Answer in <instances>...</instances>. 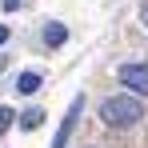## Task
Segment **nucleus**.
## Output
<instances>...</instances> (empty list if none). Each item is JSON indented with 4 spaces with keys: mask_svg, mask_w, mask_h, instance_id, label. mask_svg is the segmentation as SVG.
Returning <instances> with one entry per match:
<instances>
[{
    "mask_svg": "<svg viewBox=\"0 0 148 148\" xmlns=\"http://www.w3.org/2000/svg\"><path fill=\"white\" fill-rule=\"evenodd\" d=\"M100 120L108 124V128H132V124L144 120V100H140V96H128V92L108 96L104 104H100Z\"/></svg>",
    "mask_w": 148,
    "mask_h": 148,
    "instance_id": "f257e3e1",
    "label": "nucleus"
},
{
    "mask_svg": "<svg viewBox=\"0 0 148 148\" xmlns=\"http://www.w3.org/2000/svg\"><path fill=\"white\" fill-rule=\"evenodd\" d=\"M120 84L132 88V96H148V64H120Z\"/></svg>",
    "mask_w": 148,
    "mask_h": 148,
    "instance_id": "f03ea898",
    "label": "nucleus"
},
{
    "mask_svg": "<svg viewBox=\"0 0 148 148\" xmlns=\"http://www.w3.org/2000/svg\"><path fill=\"white\" fill-rule=\"evenodd\" d=\"M80 108H84V96H76L72 104H68V116H64V120H60V128H56L52 148H64V144H68V136H72V128H76V116H80Z\"/></svg>",
    "mask_w": 148,
    "mask_h": 148,
    "instance_id": "7ed1b4c3",
    "label": "nucleus"
},
{
    "mask_svg": "<svg viewBox=\"0 0 148 148\" xmlns=\"http://www.w3.org/2000/svg\"><path fill=\"white\" fill-rule=\"evenodd\" d=\"M64 40H68V28L60 24V20H48V24H44V44H48V48H60Z\"/></svg>",
    "mask_w": 148,
    "mask_h": 148,
    "instance_id": "20e7f679",
    "label": "nucleus"
},
{
    "mask_svg": "<svg viewBox=\"0 0 148 148\" xmlns=\"http://www.w3.org/2000/svg\"><path fill=\"white\" fill-rule=\"evenodd\" d=\"M40 84H44V76H40V72H20V76H16V92H24V96H32Z\"/></svg>",
    "mask_w": 148,
    "mask_h": 148,
    "instance_id": "39448f33",
    "label": "nucleus"
},
{
    "mask_svg": "<svg viewBox=\"0 0 148 148\" xmlns=\"http://www.w3.org/2000/svg\"><path fill=\"white\" fill-rule=\"evenodd\" d=\"M40 124H44V112H40V108H28V112H20V128H24V132H36Z\"/></svg>",
    "mask_w": 148,
    "mask_h": 148,
    "instance_id": "423d86ee",
    "label": "nucleus"
},
{
    "mask_svg": "<svg viewBox=\"0 0 148 148\" xmlns=\"http://www.w3.org/2000/svg\"><path fill=\"white\" fill-rule=\"evenodd\" d=\"M16 120V112H12V108H4V104H0V136H4V132H8V124Z\"/></svg>",
    "mask_w": 148,
    "mask_h": 148,
    "instance_id": "0eeeda50",
    "label": "nucleus"
},
{
    "mask_svg": "<svg viewBox=\"0 0 148 148\" xmlns=\"http://www.w3.org/2000/svg\"><path fill=\"white\" fill-rule=\"evenodd\" d=\"M4 40H8V24H0V44H4Z\"/></svg>",
    "mask_w": 148,
    "mask_h": 148,
    "instance_id": "6e6552de",
    "label": "nucleus"
},
{
    "mask_svg": "<svg viewBox=\"0 0 148 148\" xmlns=\"http://www.w3.org/2000/svg\"><path fill=\"white\" fill-rule=\"evenodd\" d=\"M140 16H144V24H148V0H144V4H140Z\"/></svg>",
    "mask_w": 148,
    "mask_h": 148,
    "instance_id": "1a4fd4ad",
    "label": "nucleus"
},
{
    "mask_svg": "<svg viewBox=\"0 0 148 148\" xmlns=\"http://www.w3.org/2000/svg\"><path fill=\"white\" fill-rule=\"evenodd\" d=\"M4 8H20V0H4Z\"/></svg>",
    "mask_w": 148,
    "mask_h": 148,
    "instance_id": "9d476101",
    "label": "nucleus"
}]
</instances>
